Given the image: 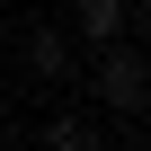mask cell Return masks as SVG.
Wrapping results in <instances>:
<instances>
[{
  "label": "cell",
  "mask_w": 151,
  "mask_h": 151,
  "mask_svg": "<svg viewBox=\"0 0 151 151\" xmlns=\"http://www.w3.org/2000/svg\"><path fill=\"white\" fill-rule=\"evenodd\" d=\"M89 98L107 107V116H142L151 107V62L116 36V45H98V71H89Z\"/></svg>",
  "instance_id": "6da1fadb"
},
{
  "label": "cell",
  "mask_w": 151,
  "mask_h": 151,
  "mask_svg": "<svg viewBox=\"0 0 151 151\" xmlns=\"http://www.w3.org/2000/svg\"><path fill=\"white\" fill-rule=\"evenodd\" d=\"M124 9L133 0H71V36L80 45H116L124 36Z\"/></svg>",
  "instance_id": "7a4b0ae2"
},
{
  "label": "cell",
  "mask_w": 151,
  "mask_h": 151,
  "mask_svg": "<svg viewBox=\"0 0 151 151\" xmlns=\"http://www.w3.org/2000/svg\"><path fill=\"white\" fill-rule=\"evenodd\" d=\"M27 71L36 80H71V36L62 27H27Z\"/></svg>",
  "instance_id": "3957f363"
},
{
  "label": "cell",
  "mask_w": 151,
  "mask_h": 151,
  "mask_svg": "<svg viewBox=\"0 0 151 151\" xmlns=\"http://www.w3.org/2000/svg\"><path fill=\"white\" fill-rule=\"evenodd\" d=\"M89 133H98V124H89V116H45V142H62V151H80V142H89Z\"/></svg>",
  "instance_id": "277c9868"
},
{
  "label": "cell",
  "mask_w": 151,
  "mask_h": 151,
  "mask_svg": "<svg viewBox=\"0 0 151 151\" xmlns=\"http://www.w3.org/2000/svg\"><path fill=\"white\" fill-rule=\"evenodd\" d=\"M124 27H151V0H142V9H124Z\"/></svg>",
  "instance_id": "5b68a950"
},
{
  "label": "cell",
  "mask_w": 151,
  "mask_h": 151,
  "mask_svg": "<svg viewBox=\"0 0 151 151\" xmlns=\"http://www.w3.org/2000/svg\"><path fill=\"white\" fill-rule=\"evenodd\" d=\"M0 107H9V80H0Z\"/></svg>",
  "instance_id": "8992f818"
}]
</instances>
